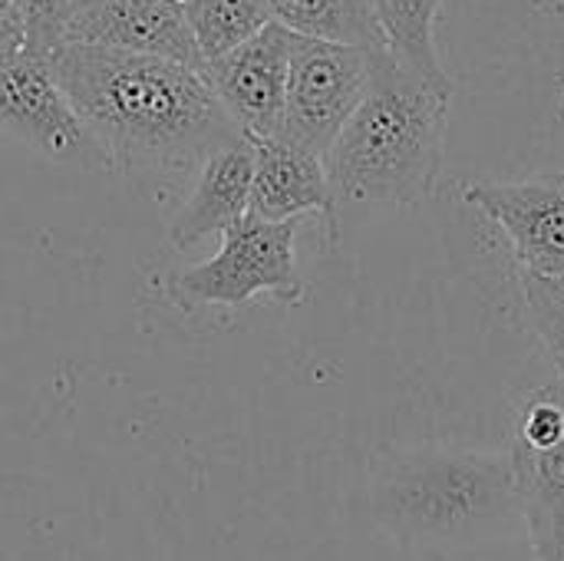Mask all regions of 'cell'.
I'll return each instance as SVG.
<instances>
[{
    "label": "cell",
    "instance_id": "obj_1",
    "mask_svg": "<svg viewBox=\"0 0 564 561\" xmlns=\"http://www.w3.org/2000/svg\"><path fill=\"white\" fill-rule=\"evenodd\" d=\"M89 142L129 175H178L245 132L212 93L202 66L63 43L50 53Z\"/></svg>",
    "mask_w": 564,
    "mask_h": 561
},
{
    "label": "cell",
    "instance_id": "obj_2",
    "mask_svg": "<svg viewBox=\"0 0 564 561\" xmlns=\"http://www.w3.org/2000/svg\"><path fill=\"white\" fill-rule=\"evenodd\" d=\"M453 83L403 66L387 46L370 53V83L324 155L334 202L416 205L440 179Z\"/></svg>",
    "mask_w": 564,
    "mask_h": 561
},
{
    "label": "cell",
    "instance_id": "obj_3",
    "mask_svg": "<svg viewBox=\"0 0 564 561\" xmlns=\"http://www.w3.org/2000/svg\"><path fill=\"white\" fill-rule=\"evenodd\" d=\"M383 522L416 546H459L519 513L506 453L423 450L383 470Z\"/></svg>",
    "mask_w": 564,
    "mask_h": 561
},
{
    "label": "cell",
    "instance_id": "obj_4",
    "mask_svg": "<svg viewBox=\"0 0 564 561\" xmlns=\"http://www.w3.org/2000/svg\"><path fill=\"white\" fill-rule=\"evenodd\" d=\"M297 222H268L258 215L238 218L218 241V251L185 271H169L155 278L162 301L195 311V308H241L258 298H274L281 304H304L307 288L297 271Z\"/></svg>",
    "mask_w": 564,
    "mask_h": 561
},
{
    "label": "cell",
    "instance_id": "obj_5",
    "mask_svg": "<svg viewBox=\"0 0 564 561\" xmlns=\"http://www.w3.org/2000/svg\"><path fill=\"white\" fill-rule=\"evenodd\" d=\"M370 53L373 50L364 46L294 33L278 136L324 159L364 99L370 83Z\"/></svg>",
    "mask_w": 564,
    "mask_h": 561
},
{
    "label": "cell",
    "instance_id": "obj_6",
    "mask_svg": "<svg viewBox=\"0 0 564 561\" xmlns=\"http://www.w3.org/2000/svg\"><path fill=\"white\" fill-rule=\"evenodd\" d=\"M463 202L502 228L525 274L564 281V172L525 182H469Z\"/></svg>",
    "mask_w": 564,
    "mask_h": 561
},
{
    "label": "cell",
    "instance_id": "obj_7",
    "mask_svg": "<svg viewBox=\"0 0 564 561\" xmlns=\"http://www.w3.org/2000/svg\"><path fill=\"white\" fill-rule=\"evenodd\" d=\"M506 456L529 536L564 529V384L522 400Z\"/></svg>",
    "mask_w": 564,
    "mask_h": 561
},
{
    "label": "cell",
    "instance_id": "obj_8",
    "mask_svg": "<svg viewBox=\"0 0 564 561\" xmlns=\"http://www.w3.org/2000/svg\"><path fill=\"white\" fill-rule=\"evenodd\" d=\"M291 46L294 33L281 23H268L235 50L202 63L212 93L248 139L278 136L288 93Z\"/></svg>",
    "mask_w": 564,
    "mask_h": 561
},
{
    "label": "cell",
    "instance_id": "obj_9",
    "mask_svg": "<svg viewBox=\"0 0 564 561\" xmlns=\"http://www.w3.org/2000/svg\"><path fill=\"white\" fill-rule=\"evenodd\" d=\"M0 132L50 159H69L86 149L89 136L53 73L50 53L23 46L0 60Z\"/></svg>",
    "mask_w": 564,
    "mask_h": 561
},
{
    "label": "cell",
    "instance_id": "obj_10",
    "mask_svg": "<svg viewBox=\"0 0 564 561\" xmlns=\"http://www.w3.org/2000/svg\"><path fill=\"white\" fill-rule=\"evenodd\" d=\"M63 43L202 66L182 0H79L63 30Z\"/></svg>",
    "mask_w": 564,
    "mask_h": 561
},
{
    "label": "cell",
    "instance_id": "obj_11",
    "mask_svg": "<svg viewBox=\"0 0 564 561\" xmlns=\"http://www.w3.org/2000/svg\"><path fill=\"white\" fill-rule=\"evenodd\" d=\"M251 152L254 172L248 212L268 222H301L304 215H321L330 228V241H337V202L324 159L281 136L251 139Z\"/></svg>",
    "mask_w": 564,
    "mask_h": 561
},
{
    "label": "cell",
    "instance_id": "obj_12",
    "mask_svg": "<svg viewBox=\"0 0 564 561\" xmlns=\"http://www.w3.org/2000/svg\"><path fill=\"white\" fill-rule=\"evenodd\" d=\"M251 172L254 152L248 136L215 149L202 162L198 182L169 228L172 248L192 251L208 238H221L238 218H245L251 202Z\"/></svg>",
    "mask_w": 564,
    "mask_h": 561
},
{
    "label": "cell",
    "instance_id": "obj_13",
    "mask_svg": "<svg viewBox=\"0 0 564 561\" xmlns=\"http://www.w3.org/2000/svg\"><path fill=\"white\" fill-rule=\"evenodd\" d=\"M274 23L301 36L380 50L383 33L370 0H268Z\"/></svg>",
    "mask_w": 564,
    "mask_h": 561
},
{
    "label": "cell",
    "instance_id": "obj_14",
    "mask_svg": "<svg viewBox=\"0 0 564 561\" xmlns=\"http://www.w3.org/2000/svg\"><path fill=\"white\" fill-rule=\"evenodd\" d=\"M383 46L410 69L449 83L440 56H436V17L443 0H370Z\"/></svg>",
    "mask_w": 564,
    "mask_h": 561
},
{
    "label": "cell",
    "instance_id": "obj_15",
    "mask_svg": "<svg viewBox=\"0 0 564 561\" xmlns=\"http://www.w3.org/2000/svg\"><path fill=\"white\" fill-rule=\"evenodd\" d=\"M182 3L202 63L235 50L258 30L274 23L268 0H182Z\"/></svg>",
    "mask_w": 564,
    "mask_h": 561
},
{
    "label": "cell",
    "instance_id": "obj_16",
    "mask_svg": "<svg viewBox=\"0 0 564 561\" xmlns=\"http://www.w3.org/2000/svg\"><path fill=\"white\" fill-rule=\"evenodd\" d=\"M525 304H529V324L535 337L542 341L545 354L552 357L558 377L564 384V281H549L519 271Z\"/></svg>",
    "mask_w": 564,
    "mask_h": 561
},
{
    "label": "cell",
    "instance_id": "obj_17",
    "mask_svg": "<svg viewBox=\"0 0 564 561\" xmlns=\"http://www.w3.org/2000/svg\"><path fill=\"white\" fill-rule=\"evenodd\" d=\"M23 33H26V50L36 53H53L63 40V30L79 7V0H13Z\"/></svg>",
    "mask_w": 564,
    "mask_h": 561
},
{
    "label": "cell",
    "instance_id": "obj_18",
    "mask_svg": "<svg viewBox=\"0 0 564 561\" xmlns=\"http://www.w3.org/2000/svg\"><path fill=\"white\" fill-rule=\"evenodd\" d=\"M23 46H26L23 20L13 7V0H0V60L20 53Z\"/></svg>",
    "mask_w": 564,
    "mask_h": 561
},
{
    "label": "cell",
    "instance_id": "obj_19",
    "mask_svg": "<svg viewBox=\"0 0 564 561\" xmlns=\"http://www.w3.org/2000/svg\"><path fill=\"white\" fill-rule=\"evenodd\" d=\"M529 539H532V555H535V561H564V529L535 532Z\"/></svg>",
    "mask_w": 564,
    "mask_h": 561
}]
</instances>
